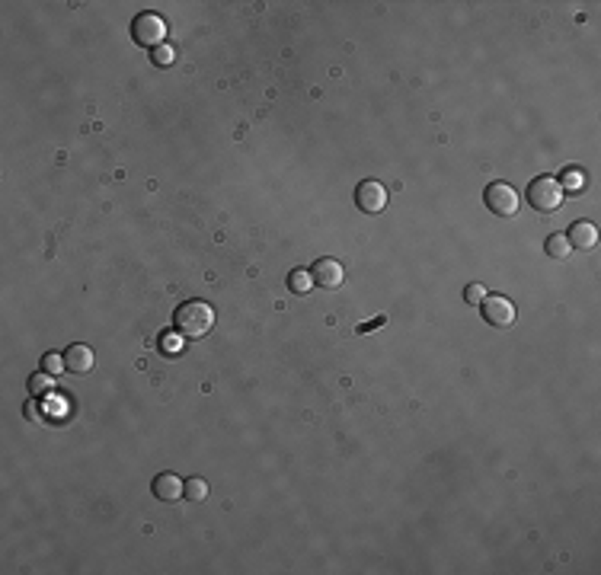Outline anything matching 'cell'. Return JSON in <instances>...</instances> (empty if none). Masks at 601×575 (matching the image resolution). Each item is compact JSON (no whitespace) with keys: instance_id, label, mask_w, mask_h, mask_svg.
<instances>
[{"instance_id":"6da1fadb","label":"cell","mask_w":601,"mask_h":575,"mask_svg":"<svg viewBox=\"0 0 601 575\" xmlns=\"http://www.w3.org/2000/svg\"><path fill=\"white\" fill-rule=\"evenodd\" d=\"M173 326L183 339H201V336H208L211 326H215V310H211L205 300H186V304L176 307Z\"/></svg>"},{"instance_id":"7a4b0ae2","label":"cell","mask_w":601,"mask_h":575,"mask_svg":"<svg viewBox=\"0 0 601 575\" xmlns=\"http://www.w3.org/2000/svg\"><path fill=\"white\" fill-rule=\"evenodd\" d=\"M528 205L541 215H550L563 205V185H559L557 176H537L528 185Z\"/></svg>"},{"instance_id":"3957f363","label":"cell","mask_w":601,"mask_h":575,"mask_svg":"<svg viewBox=\"0 0 601 575\" xmlns=\"http://www.w3.org/2000/svg\"><path fill=\"white\" fill-rule=\"evenodd\" d=\"M132 35L141 48H157V45L167 39V23H163L157 13H138L132 23Z\"/></svg>"},{"instance_id":"277c9868","label":"cell","mask_w":601,"mask_h":575,"mask_svg":"<svg viewBox=\"0 0 601 575\" xmlns=\"http://www.w3.org/2000/svg\"><path fill=\"white\" fill-rule=\"evenodd\" d=\"M483 201H486V208L493 211V215H499V217H512V215L518 211V192L512 189L509 183H493V185H486Z\"/></svg>"},{"instance_id":"5b68a950","label":"cell","mask_w":601,"mask_h":575,"mask_svg":"<svg viewBox=\"0 0 601 575\" xmlns=\"http://www.w3.org/2000/svg\"><path fill=\"white\" fill-rule=\"evenodd\" d=\"M480 313H483V320L490 326H496V329H505V326L515 323V307H512V300L502 298V294H486L483 304H480Z\"/></svg>"},{"instance_id":"8992f818","label":"cell","mask_w":601,"mask_h":575,"mask_svg":"<svg viewBox=\"0 0 601 575\" xmlns=\"http://www.w3.org/2000/svg\"><path fill=\"white\" fill-rule=\"evenodd\" d=\"M355 205H359V211H365V215H381V211L387 208V189L377 179H365V183H359V189H355Z\"/></svg>"},{"instance_id":"52a82bcc","label":"cell","mask_w":601,"mask_h":575,"mask_svg":"<svg viewBox=\"0 0 601 575\" xmlns=\"http://www.w3.org/2000/svg\"><path fill=\"white\" fill-rule=\"evenodd\" d=\"M310 278L317 282V288L336 291V288L346 282V268H343V262H336V259H320V262H314V268H310Z\"/></svg>"},{"instance_id":"ba28073f","label":"cell","mask_w":601,"mask_h":575,"mask_svg":"<svg viewBox=\"0 0 601 575\" xmlns=\"http://www.w3.org/2000/svg\"><path fill=\"white\" fill-rule=\"evenodd\" d=\"M64 361H67V367H71L74 374H90L93 365H96V355H93L90 345H84V342H74V345L64 352Z\"/></svg>"},{"instance_id":"9c48e42d","label":"cell","mask_w":601,"mask_h":575,"mask_svg":"<svg viewBox=\"0 0 601 575\" xmlns=\"http://www.w3.org/2000/svg\"><path fill=\"white\" fill-rule=\"evenodd\" d=\"M566 240L573 250H592L595 243H598V230H595V224H589V221H576V224L569 227Z\"/></svg>"},{"instance_id":"30bf717a","label":"cell","mask_w":601,"mask_h":575,"mask_svg":"<svg viewBox=\"0 0 601 575\" xmlns=\"http://www.w3.org/2000/svg\"><path fill=\"white\" fill-rule=\"evenodd\" d=\"M183 486L186 483H179L176 473H160L157 480H154V495H157L160 502H176L183 495Z\"/></svg>"},{"instance_id":"8fae6325","label":"cell","mask_w":601,"mask_h":575,"mask_svg":"<svg viewBox=\"0 0 601 575\" xmlns=\"http://www.w3.org/2000/svg\"><path fill=\"white\" fill-rule=\"evenodd\" d=\"M544 253H547L550 259H557V262H566L569 253H573V246H569L566 234H553V237H547V243H544Z\"/></svg>"},{"instance_id":"7c38bea8","label":"cell","mask_w":601,"mask_h":575,"mask_svg":"<svg viewBox=\"0 0 601 575\" xmlns=\"http://www.w3.org/2000/svg\"><path fill=\"white\" fill-rule=\"evenodd\" d=\"M26 387L33 390V396H48V393L55 390V374H48V371H35Z\"/></svg>"},{"instance_id":"4fadbf2b","label":"cell","mask_w":601,"mask_h":575,"mask_svg":"<svg viewBox=\"0 0 601 575\" xmlns=\"http://www.w3.org/2000/svg\"><path fill=\"white\" fill-rule=\"evenodd\" d=\"M310 272H304V268H294L291 275H288V288H291L294 294H307L310 291Z\"/></svg>"},{"instance_id":"5bb4252c","label":"cell","mask_w":601,"mask_h":575,"mask_svg":"<svg viewBox=\"0 0 601 575\" xmlns=\"http://www.w3.org/2000/svg\"><path fill=\"white\" fill-rule=\"evenodd\" d=\"M64 367H67V361H64V355H58V352H48L42 358V371H48V374H55V377H58Z\"/></svg>"},{"instance_id":"9a60e30c","label":"cell","mask_w":601,"mask_h":575,"mask_svg":"<svg viewBox=\"0 0 601 575\" xmlns=\"http://www.w3.org/2000/svg\"><path fill=\"white\" fill-rule=\"evenodd\" d=\"M183 495L186 499H192V502H201L205 495H208V486L201 483V480H189V483L183 486Z\"/></svg>"},{"instance_id":"2e32d148","label":"cell","mask_w":601,"mask_h":575,"mask_svg":"<svg viewBox=\"0 0 601 575\" xmlns=\"http://www.w3.org/2000/svg\"><path fill=\"white\" fill-rule=\"evenodd\" d=\"M483 298H486V288L480 282H474V284H467V291H464V300H467L470 307H480L483 304Z\"/></svg>"},{"instance_id":"e0dca14e","label":"cell","mask_w":601,"mask_h":575,"mask_svg":"<svg viewBox=\"0 0 601 575\" xmlns=\"http://www.w3.org/2000/svg\"><path fill=\"white\" fill-rule=\"evenodd\" d=\"M559 185H563V192H566V189H569V192H579V189L585 185V176L576 173V170H569V173L559 179Z\"/></svg>"},{"instance_id":"ac0fdd59","label":"cell","mask_w":601,"mask_h":575,"mask_svg":"<svg viewBox=\"0 0 601 575\" xmlns=\"http://www.w3.org/2000/svg\"><path fill=\"white\" fill-rule=\"evenodd\" d=\"M26 419H29V422H42V409H39V396H33V400L26 403Z\"/></svg>"},{"instance_id":"d6986e66","label":"cell","mask_w":601,"mask_h":575,"mask_svg":"<svg viewBox=\"0 0 601 575\" xmlns=\"http://www.w3.org/2000/svg\"><path fill=\"white\" fill-rule=\"evenodd\" d=\"M179 339H183L179 333H163V352H176L179 349Z\"/></svg>"},{"instance_id":"ffe728a7","label":"cell","mask_w":601,"mask_h":575,"mask_svg":"<svg viewBox=\"0 0 601 575\" xmlns=\"http://www.w3.org/2000/svg\"><path fill=\"white\" fill-rule=\"evenodd\" d=\"M173 58H176L173 48H157V58L154 61H157V64H173Z\"/></svg>"},{"instance_id":"44dd1931","label":"cell","mask_w":601,"mask_h":575,"mask_svg":"<svg viewBox=\"0 0 601 575\" xmlns=\"http://www.w3.org/2000/svg\"><path fill=\"white\" fill-rule=\"evenodd\" d=\"M384 323H387V317L368 320V323H361V326H359V333H371V329H377V326H384Z\"/></svg>"}]
</instances>
